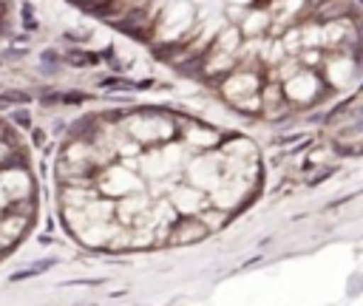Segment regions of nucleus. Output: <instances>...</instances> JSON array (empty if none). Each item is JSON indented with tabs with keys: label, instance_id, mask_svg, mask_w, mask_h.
<instances>
[{
	"label": "nucleus",
	"instance_id": "f257e3e1",
	"mask_svg": "<svg viewBox=\"0 0 363 306\" xmlns=\"http://www.w3.org/2000/svg\"><path fill=\"white\" fill-rule=\"evenodd\" d=\"M210 230L204 227V221L201 218H190V221H179L176 227H173V232H170V244H193V241H201L204 235H207Z\"/></svg>",
	"mask_w": 363,
	"mask_h": 306
},
{
	"label": "nucleus",
	"instance_id": "f03ea898",
	"mask_svg": "<svg viewBox=\"0 0 363 306\" xmlns=\"http://www.w3.org/2000/svg\"><path fill=\"white\" fill-rule=\"evenodd\" d=\"M199 218L204 221V227H207V230H218V227L227 221V212H224V210H218V212H201Z\"/></svg>",
	"mask_w": 363,
	"mask_h": 306
}]
</instances>
